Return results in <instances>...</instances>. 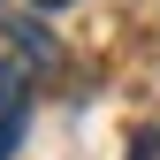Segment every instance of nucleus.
Masks as SVG:
<instances>
[{"label": "nucleus", "mask_w": 160, "mask_h": 160, "mask_svg": "<svg viewBox=\"0 0 160 160\" xmlns=\"http://www.w3.org/2000/svg\"><path fill=\"white\" fill-rule=\"evenodd\" d=\"M23 122H31V84H23V69H15V61H0V160L15 152Z\"/></svg>", "instance_id": "f03ea898"}, {"label": "nucleus", "mask_w": 160, "mask_h": 160, "mask_svg": "<svg viewBox=\"0 0 160 160\" xmlns=\"http://www.w3.org/2000/svg\"><path fill=\"white\" fill-rule=\"evenodd\" d=\"M0 61H15L23 76H38V69L61 61V46H53V31H38L31 15H15V23H0Z\"/></svg>", "instance_id": "f257e3e1"}, {"label": "nucleus", "mask_w": 160, "mask_h": 160, "mask_svg": "<svg viewBox=\"0 0 160 160\" xmlns=\"http://www.w3.org/2000/svg\"><path fill=\"white\" fill-rule=\"evenodd\" d=\"M31 8H38V15H61V8H76V0H31Z\"/></svg>", "instance_id": "7ed1b4c3"}]
</instances>
